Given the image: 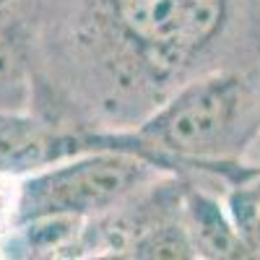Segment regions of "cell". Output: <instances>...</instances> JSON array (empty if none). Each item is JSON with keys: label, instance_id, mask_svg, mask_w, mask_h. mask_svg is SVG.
I'll use <instances>...</instances> for the list:
<instances>
[{"label": "cell", "instance_id": "6da1fadb", "mask_svg": "<svg viewBox=\"0 0 260 260\" xmlns=\"http://www.w3.org/2000/svg\"><path fill=\"white\" fill-rule=\"evenodd\" d=\"M31 110L73 130L141 122L187 81L260 68V0H21Z\"/></svg>", "mask_w": 260, "mask_h": 260}, {"label": "cell", "instance_id": "7a4b0ae2", "mask_svg": "<svg viewBox=\"0 0 260 260\" xmlns=\"http://www.w3.org/2000/svg\"><path fill=\"white\" fill-rule=\"evenodd\" d=\"M91 151H125L161 175L221 192L260 151V68H221L187 81L141 122L89 130Z\"/></svg>", "mask_w": 260, "mask_h": 260}, {"label": "cell", "instance_id": "3957f363", "mask_svg": "<svg viewBox=\"0 0 260 260\" xmlns=\"http://www.w3.org/2000/svg\"><path fill=\"white\" fill-rule=\"evenodd\" d=\"M161 172L125 151H86L16 180L11 224L39 219L91 221L151 185Z\"/></svg>", "mask_w": 260, "mask_h": 260}, {"label": "cell", "instance_id": "277c9868", "mask_svg": "<svg viewBox=\"0 0 260 260\" xmlns=\"http://www.w3.org/2000/svg\"><path fill=\"white\" fill-rule=\"evenodd\" d=\"M187 180L161 175L112 211L86 221L76 257L195 260L185 226Z\"/></svg>", "mask_w": 260, "mask_h": 260}, {"label": "cell", "instance_id": "5b68a950", "mask_svg": "<svg viewBox=\"0 0 260 260\" xmlns=\"http://www.w3.org/2000/svg\"><path fill=\"white\" fill-rule=\"evenodd\" d=\"M86 151H91L89 130L55 125L34 110L0 107V180H21Z\"/></svg>", "mask_w": 260, "mask_h": 260}, {"label": "cell", "instance_id": "8992f818", "mask_svg": "<svg viewBox=\"0 0 260 260\" xmlns=\"http://www.w3.org/2000/svg\"><path fill=\"white\" fill-rule=\"evenodd\" d=\"M185 226L195 257L206 260H250L245 242L240 240L221 192L187 182L185 187Z\"/></svg>", "mask_w": 260, "mask_h": 260}, {"label": "cell", "instance_id": "52a82bcc", "mask_svg": "<svg viewBox=\"0 0 260 260\" xmlns=\"http://www.w3.org/2000/svg\"><path fill=\"white\" fill-rule=\"evenodd\" d=\"M221 198L237 234L250 252V260H260V151L255 167L242 180L226 185Z\"/></svg>", "mask_w": 260, "mask_h": 260}, {"label": "cell", "instance_id": "ba28073f", "mask_svg": "<svg viewBox=\"0 0 260 260\" xmlns=\"http://www.w3.org/2000/svg\"><path fill=\"white\" fill-rule=\"evenodd\" d=\"M18 6H21V0H0V29L13 21V16L18 13Z\"/></svg>", "mask_w": 260, "mask_h": 260}]
</instances>
